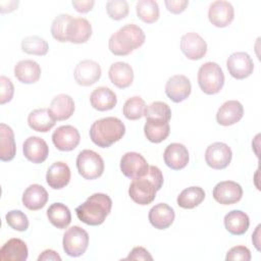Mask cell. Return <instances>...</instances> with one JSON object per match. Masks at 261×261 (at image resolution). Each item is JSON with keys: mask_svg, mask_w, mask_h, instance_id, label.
<instances>
[{"mask_svg": "<svg viewBox=\"0 0 261 261\" xmlns=\"http://www.w3.org/2000/svg\"><path fill=\"white\" fill-rule=\"evenodd\" d=\"M162 186L163 175L161 170L157 166L151 165L147 174L133 179L128 188V195L135 203L148 205L154 201L156 193Z\"/></svg>", "mask_w": 261, "mask_h": 261, "instance_id": "6da1fadb", "label": "cell"}, {"mask_svg": "<svg viewBox=\"0 0 261 261\" xmlns=\"http://www.w3.org/2000/svg\"><path fill=\"white\" fill-rule=\"evenodd\" d=\"M112 200L103 193H95L75 208L77 218L88 225H100L109 215Z\"/></svg>", "mask_w": 261, "mask_h": 261, "instance_id": "7a4b0ae2", "label": "cell"}, {"mask_svg": "<svg viewBox=\"0 0 261 261\" xmlns=\"http://www.w3.org/2000/svg\"><path fill=\"white\" fill-rule=\"evenodd\" d=\"M144 31L135 23H128L112 34L108 41V47L112 54L125 56L145 43Z\"/></svg>", "mask_w": 261, "mask_h": 261, "instance_id": "3957f363", "label": "cell"}, {"mask_svg": "<svg viewBox=\"0 0 261 261\" xmlns=\"http://www.w3.org/2000/svg\"><path fill=\"white\" fill-rule=\"evenodd\" d=\"M89 134L95 145L101 148H108L122 139L125 134V126L119 118L109 116L94 121Z\"/></svg>", "mask_w": 261, "mask_h": 261, "instance_id": "277c9868", "label": "cell"}, {"mask_svg": "<svg viewBox=\"0 0 261 261\" xmlns=\"http://www.w3.org/2000/svg\"><path fill=\"white\" fill-rule=\"evenodd\" d=\"M198 84L202 92L214 95L220 92L224 85V74L216 62H205L198 71Z\"/></svg>", "mask_w": 261, "mask_h": 261, "instance_id": "5b68a950", "label": "cell"}, {"mask_svg": "<svg viewBox=\"0 0 261 261\" xmlns=\"http://www.w3.org/2000/svg\"><path fill=\"white\" fill-rule=\"evenodd\" d=\"M76 168L85 179H96L104 172L102 157L93 150H83L76 157Z\"/></svg>", "mask_w": 261, "mask_h": 261, "instance_id": "8992f818", "label": "cell"}, {"mask_svg": "<svg viewBox=\"0 0 261 261\" xmlns=\"http://www.w3.org/2000/svg\"><path fill=\"white\" fill-rule=\"evenodd\" d=\"M62 246L64 252L68 256H82L88 249L89 234L84 228L77 225H73L65 230L63 234Z\"/></svg>", "mask_w": 261, "mask_h": 261, "instance_id": "52a82bcc", "label": "cell"}, {"mask_svg": "<svg viewBox=\"0 0 261 261\" xmlns=\"http://www.w3.org/2000/svg\"><path fill=\"white\" fill-rule=\"evenodd\" d=\"M232 158L231 149L222 142H215L209 145L205 151V161L213 169L226 168Z\"/></svg>", "mask_w": 261, "mask_h": 261, "instance_id": "ba28073f", "label": "cell"}, {"mask_svg": "<svg viewBox=\"0 0 261 261\" xmlns=\"http://www.w3.org/2000/svg\"><path fill=\"white\" fill-rule=\"evenodd\" d=\"M120 170L128 178H138L147 174L149 165L143 155L137 152H126L120 159Z\"/></svg>", "mask_w": 261, "mask_h": 261, "instance_id": "9c48e42d", "label": "cell"}, {"mask_svg": "<svg viewBox=\"0 0 261 261\" xmlns=\"http://www.w3.org/2000/svg\"><path fill=\"white\" fill-rule=\"evenodd\" d=\"M102 74L101 66L94 60L85 59L80 61L73 70V77L77 85L89 87L97 83Z\"/></svg>", "mask_w": 261, "mask_h": 261, "instance_id": "30bf717a", "label": "cell"}, {"mask_svg": "<svg viewBox=\"0 0 261 261\" xmlns=\"http://www.w3.org/2000/svg\"><path fill=\"white\" fill-rule=\"evenodd\" d=\"M226 67L232 77L244 80L253 73L254 63L248 53L234 52L227 58Z\"/></svg>", "mask_w": 261, "mask_h": 261, "instance_id": "8fae6325", "label": "cell"}, {"mask_svg": "<svg viewBox=\"0 0 261 261\" xmlns=\"http://www.w3.org/2000/svg\"><path fill=\"white\" fill-rule=\"evenodd\" d=\"M214 200L222 205L238 203L243 197V189L240 184L232 180L218 182L212 192Z\"/></svg>", "mask_w": 261, "mask_h": 261, "instance_id": "7c38bea8", "label": "cell"}, {"mask_svg": "<svg viewBox=\"0 0 261 261\" xmlns=\"http://www.w3.org/2000/svg\"><path fill=\"white\" fill-rule=\"evenodd\" d=\"M180 50L188 59L199 60L207 52V43L199 34L190 32L181 37Z\"/></svg>", "mask_w": 261, "mask_h": 261, "instance_id": "4fadbf2b", "label": "cell"}, {"mask_svg": "<svg viewBox=\"0 0 261 261\" xmlns=\"http://www.w3.org/2000/svg\"><path fill=\"white\" fill-rule=\"evenodd\" d=\"M234 17L233 6L228 1L217 0L210 4L208 9L209 21L217 28H225Z\"/></svg>", "mask_w": 261, "mask_h": 261, "instance_id": "5bb4252c", "label": "cell"}, {"mask_svg": "<svg viewBox=\"0 0 261 261\" xmlns=\"http://www.w3.org/2000/svg\"><path fill=\"white\" fill-rule=\"evenodd\" d=\"M191 91V82L182 74L170 76L165 85V94L174 103H179L186 100L190 96Z\"/></svg>", "mask_w": 261, "mask_h": 261, "instance_id": "9a60e30c", "label": "cell"}, {"mask_svg": "<svg viewBox=\"0 0 261 261\" xmlns=\"http://www.w3.org/2000/svg\"><path fill=\"white\" fill-rule=\"evenodd\" d=\"M81 141L79 130L72 125H61L52 134V142L60 151H71Z\"/></svg>", "mask_w": 261, "mask_h": 261, "instance_id": "2e32d148", "label": "cell"}, {"mask_svg": "<svg viewBox=\"0 0 261 261\" xmlns=\"http://www.w3.org/2000/svg\"><path fill=\"white\" fill-rule=\"evenodd\" d=\"M22 152L24 157L36 164L43 163L49 154L47 143L40 137H29L22 144Z\"/></svg>", "mask_w": 261, "mask_h": 261, "instance_id": "e0dca14e", "label": "cell"}, {"mask_svg": "<svg viewBox=\"0 0 261 261\" xmlns=\"http://www.w3.org/2000/svg\"><path fill=\"white\" fill-rule=\"evenodd\" d=\"M163 158L165 164L169 168L173 170H180L188 165L190 155L185 145L179 143H171L165 148Z\"/></svg>", "mask_w": 261, "mask_h": 261, "instance_id": "ac0fdd59", "label": "cell"}, {"mask_svg": "<svg viewBox=\"0 0 261 261\" xmlns=\"http://www.w3.org/2000/svg\"><path fill=\"white\" fill-rule=\"evenodd\" d=\"M244 115V107L237 100H228L224 102L216 113V121L223 126L232 125L239 122Z\"/></svg>", "mask_w": 261, "mask_h": 261, "instance_id": "d6986e66", "label": "cell"}, {"mask_svg": "<svg viewBox=\"0 0 261 261\" xmlns=\"http://www.w3.org/2000/svg\"><path fill=\"white\" fill-rule=\"evenodd\" d=\"M70 176L71 173L68 165L62 161H57L48 168L46 173V181L50 188L60 190L68 185Z\"/></svg>", "mask_w": 261, "mask_h": 261, "instance_id": "ffe728a7", "label": "cell"}, {"mask_svg": "<svg viewBox=\"0 0 261 261\" xmlns=\"http://www.w3.org/2000/svg\"><path fill=\"white\" fill-rule=\"evenodd\" d=\"M175 217L174 210L166 203H159L153 206L148 214V218L152 226L157 229L168 228Z\"/></svg>", "mask_w": 261, "mask_h": 261, "instance_id": "44dd1931", "label": "cell"}, {"mask_svg": "<svg viewBox=\"0 0 261 261\" xmlns=\"http://www.w3.org/2000/svg\"><path fill=\"white\" fill-rule=\"evenodd\" d=\"M110 82L119 89H125L133 84L134 70L132 66L122 61L114 62L110 65L108 71Z\"/></svg>", "mask_w": 261, "mask_h": 261, "instance_id": "7402d4cb", "label": "cell"}, {"mask_svg": "<svg viewBox=\"0 0 261 261\" xmlns=\"http://www.w3.org/2000/svg\"><path fill=\"white\" fill-rule=\"evenodd\" d=\"M21 201L23 206L29 210H40L48 201V193L41 185L33 184L24 190Z\"/></svg>", "mask_w": 261, "mask_h": 261, "instance_id": "603a6c76", "label": "cell"}, {"mask_svg": "<svg viewBox=\"0 0 261 261\" xmlns=\"http://www.w3.org/2000/svg\"><path fill=\"white\" fill-rule=\"evenodd\" d=\"M29 256L27 244L17 238L8 240L0 249L2 261H25Z\"/></svg>", "mask_w": 261, "mask_h": 261, "instance_id": "cb8c5ba5", "label": "cell"}, {"mask_svg": "<svg viewBox=\"0 0 261 261\" xmlns=\"http://www.w3.org/2000/svg\"><path fill=\"white\" fill-rule=\"evenodd\" d=\"M90 102L94 109L98 111H108L115 107L117 98L116 94L109 88L99 87L91 93Z\"/></svg>", "mask_w": 261, "mask_h": 261, "instance_id": "d4e9b609", "label": "cell"}, {"mask_svg": "<svg viewBox=\"0 0 261 261\" xmlns=\"http://www.w3.org/2000/svg\"><path fill=\"white\" fill-rule=\"evenodd\" d=\"M14 75L22 84H35L41 76V67L34 60H20L14 66Z\"/></svg>", "mask_w": 261, "mask_h": 261, "instance_id": "484cf974", "label": "cell"}, {"mask_svg": "<svg viewBox=\"0 0 261 261\" xmlns=\"http://www.w3.org/2000/svg\"><path fill=\"white\" fill-rule=\"evenodd\" d=\"M49 110L55 120H66L74 112L73 99L69 95L59 94L55 96L51 101Z\"/></svg>", "mask_w": 261, "mask_h": 261, "instance_id": "4316f807", "label": "cell"}, {"mask_svg": "<svg viewBox=\"0 0 261 261\" xmlns=\"http://www.w3.org/2000/svg\"><path fill=\"white\" fill-rule=\"evenodd\" d=\"M55 118L47 108L33 110L28 116L29 126L36 132L47 133L55 125Z\"/></svg>", "mask_w": 261, "mask_h": 261, "instance_id": "83f0119b", "label": "cell"}, {"mask_svg": "<svg viewBox=\"0 0 261 261\" xmlns=\"http://www.w3.org/2000/svg\"><path fill=\"white\" fill-rule=\"evenodd\" d=\"M225 229L233 236L244 234L250 225L248 214L241 210H232L224 216Z\"/></svg>", "mask_w": 261, "mask_h": 261, "instance_id": "f1b7e54d", "label": "cell"}, {"mask_svg": "<svg viewBox=\"0 0 261 261\" xmlns=\"http://www.w3.org/2000/svg\"><path fill=\"white\" fill-rule=\"evenodd\" d=\"M170 133L168 121L160 119H146L144 125V134L151 143H161L167 139Z\"/></svg>", "mask_w": 261, "mask_h": 261, "instance_id": "f546056e", "label": "cell"}, {"mask_svg": "<svg viewBox=\"0 0 261 261\" xmlns=\"http://www.w3.org/2000/svg\"><path fill=\"white\" fill-rule=\"evenodd\" d=\"M16 154V145L14 133L10 126L5 123L0 124V159L10 161Z\"/></svg>", "mask_w": 261, "mask_h": 261, "instance_id": "4dcf8cb0", "label": "cell"}, {"mask_svg": "<svg viewBox=\"0 0 261 261\" xmlns=\"http://www.w3.org/2000/svg\"><path fill=\"white\" fill-rule=\"evenodd\" d=\"M92 36V25L84 17H73L69 31H68V42L73 44L86 43Z\"/></svg>", "mask_w": 261, "mask_h": 261, "instance_id": "1f68e13d", "label": "cell"}, {"mask_svg": "<svg viewBox=\"0 0 261 261\" xmlns=\"http://www.w3.org/2000/svg\"><path fill=\"white\" fill-rule=\"evenodd\" d=\"M47 217L52 225L59 229L66 228L71 221L70 210L62 203H53L47 209Z\"/></svg>", "mask_w": 261, "mask_h": 261, "instance_id": "d6a6232c", "label": "cell"}, {"mask_svg": "<svg viewBox=\"0 0 261 261\" xmlns=\"http://www.w3.org/2000/svg\"><path fill=\"white\" fill-rule=\"evenodd\" d=\"M205 192L201 187H189L177 196V205L184 209H193L199 206L205 199Z\"/></svg>", "mask_w": 261, "mask_h": 261, "instance_id": "836d02e7", "label": "cell"}, {"mask_svg": "<svg viewBox=\"0 0 261 261\" xmlns=\"http://www.w3.org/2000/svg\"><path fill=\"white\" fill-rule=\"evenodd\" d=\"M136 11L138 17L146 23H154L159 18V6L154 0H139Z\"/></svg>", "mask_w": 261, "mask_h": 261, "instance_id": "e575fe53", "label": "cell"}, {"mask_svg": "<svg viewBox=\"0 0 261 261\" xmlns=\"http://www.w3.org/2000/svg\"><path fill=\"white\" fill-rule=\"evenodd\" d=\"M73 17L70 14H59L54 18L51 24L52 37L61 43L68 42V31Z\"/></svg>", "mask_w": 261, "mask_h": 261, "instance_id": "d590c367", "label": "cell"}, {"mask_svg": "<svg viewBox=\"0 0 261 261\" xmlns=\"http://www.w3.org/2000/svg\"><path fill=\"white\" fill-rule=\"evenodd\" d=\"M147 105L140 96L128 98L122 108V113L129 120H137L145 115Z\"/></svg>", "mask_w": 261, "mask_h": 261, "instance_id": "8d00e7d4", "label": "cell"}, {"mask_svg": "<svg viewBox=\"0 0 261 261\" xmlns=\"http://www.w3.org/2000/svg\"><path fill=\"white\" fill-rule=\"evenodd\" d=\"M21 50L31 55L44 56L49 50V45L46 40L38 36H29L21 41Z\"/></svg>", "mask_w": 261, "mask_h": 261, "instance_id": "74e56055", "label": "cell"}, {"mask_svg": "<svg viewBox=\"0 0 261 261\" xmlns=\"http://www.w3.org/2000/svg\"><path fill=\"white\" fill-rule=\"evenodd\" d=\"M144 116H146V119H160L169 121L171 118V109L166 103L155 101L147 106Z\"/></svg>", "mask_w": 261, "mask_h": 261, "instance_id": "f35d334b", "label": "cell"}, {"mask_svg": "<svg viewBox=\"0 0 261 261\" xmlns=\"http://www.w3.org/2000/svg\"><path fill=\"white\" fill-rule=\"evenodd\" d=\"M5 219L7 224L14 230L25 231L29 227L28 216L20 210H10L6 213Z\"/></svg>", "mask_w": 261, "mask_h": 261, "instance_id": "ab89813d", "label": "cell"}, {"mask_svg": "<svg viewBox=\"0 0 261 261\" xmlns=\"http://www.w3.org/2000/svg\"><path fill=\"white\" fill-rule=\"evenodd\" d=\"M128 4L125 0H109L106 3L108 16L114 20H120L128 14Z\"/></svg>", "mask_w": 261, "mask_h": 261, "instance_id": "60d3db41", "label": "cell"}, {"mask_svg": "<svg viewBox=\"0 0 261 261\" xmlns=\"http://www.w3.org/2000/svg\"><path fill=\"white\" fill-rule=\"evenodd\" d=\"M14 94V87L12 82L4 76H0V104H5L11 101Z\"/></svg>", "mask_w": 261, "mask_h": 261, "instance_id": "b9f144b4", "label": "cell"}, {"mask_svg": "<svg viewBox=\"0 0 261 261\" xmlns=\"http://www.w3.org/2000/svg\"><path fill=\"white\" fill-rule=\"evenodd\" d=\"M226 261L232 260H242V261H250L251 260V252L245 246H236L232 247L225 256Z\"/></svg>", "mask_w": 261, "mask_h": 261, "instance_id": "7bdbcfd3", "label": "cell"}, {"mask_svg": "<svg viewBox=\"0 0 261 261\" xmlns=\"http://www.w3.org/2000/svg\"><path fill=\"white\" fill-rule=\"evenodd\" d=\"M164 3L167 10L174 14H179L184 12L189 5L188 0H165Z\"/></svg>", "mask_w": 261, "mask_h": 261, "instance_id": "ee69618b", "label": "cell"}, {"mask_svg": "<svg viewBox=\"0 0 261 261\" xmlns=\"http://www.w3.org/2000/svg\"><path fill=\"white\" fill-rule=\"evenodd\" d=\"M125 260H153V257L150 253L143 247H135Z\"/></svg>", "mask_w": 261, "mask_h": 261, "instance_id": "f6af8a7d", "label": "cell"}, {"mask_svg": "<svg viewBox=\"0 0 261 261\" xmlns=\"http://www.w3.org/2000/svg\"><path fill=\"white\" fill-rule=\"evenodd\" d=\"M72 6L80 13H87L93 9L95 1L93 0H72Z\"/></svg>", "mask_w": 261, "mask_h": 261, "instance_id": "bcb514c9", "label": "cell"}, {"mask_svg": "<svg viewBox=\"0 0 261 261\" xmlns=\"http://www.w3.org/2000/svg\"><path fill=\"white\" fill-rule=\"evenodd\" d=\"M48 260H53V261H60L61 257L57 254L56 251L48 249L43 251L40 256L38 257V261H48Z\"/></svg>", "mask_w": 261, "mask_h": 261, "instance_id": "7dc6e473", "label": "cell"}]
</instances>
